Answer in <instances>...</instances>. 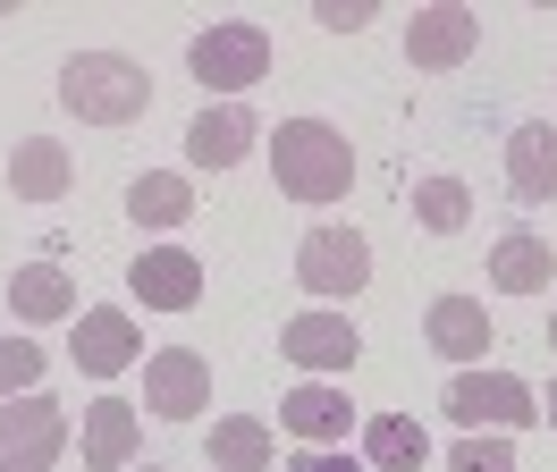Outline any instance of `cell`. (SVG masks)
Returning a JSON list of instances; mask_svg holds the SVG:
<instances>
[{
	"label": "cell",
	"instance_id": "7402d4cb",
	"mask_svg": "<svg viewBox=\"0 0 557 472\" xmlns=\"http://www.w3.org/2000/svg\"><path fill=\"white\" fill-rule=\"evenodd\" d=\"M51 431H69V413L42 397V388H26V397H0V456H9V447H35V438H51Z\"/></svg>",
	"mask_w": 557,
	"mask_h": 472
},
{
	"label": "cell",
	"instance_id": "30bf717a",
	"mask_svg": "<svg viewBox=\"0 0 557 472\" xmlns=\"http://www.w3.org/2000/svg\"><path fill=\"white\" fill-rule=\"evenodd\" d=\"M127 287H136L152 312H195V303H203V262L177 253V245H161V253H144V262L127 270Z\"/></svg>",
	"mask_w": 557,
	"mask_h": 472
},
{
	"label": "cell",
	"instance_id": "4fadbf2b",
	"mask_svg": "<svg viewBox=\"0 0 557 472\" xmlns=\"http://www.w3.org/2000/svg\"><path fill=\"white\" fill-rule=\"evenodd\" d=\"M422 346L448 355V363H482L490 355V312L473 296H440L431 312H422Z\"/></svg>",
	"mask_w": 557,
	"mask_h": 472
},
{
	"label": "cell",
	"instance_id": "9a60e30c",
	"mask_svg": "<svg viewBox=\"0 0 557 472\" xmlns=\"http://www.w3.org/2000/svg\"><path fill=\"white\" fill-rule=\"evenodd\" d=\"M69 186H76L69 144H51V135H26V144L9 152V195H26V202H60Z\"/></svg>",
	"mask_w": 557,
	"mask_h": 472
},
{
	"label": "cell",
	"instance_id": "6da1fadb",
	"mask_svg": "<svg viewBox=\"0 0 557 472\" xmlns=\"http://www.w3.org/2000/svg\"><path fill=\"white\" fill-rule=\"evenodd\" d=\"M271 177H278V195L287 202H347L355 186V144L330 119H278L271 135Z\"/></svg>",
	"mask_w": 557,
	"mask_h": 472
},
{
	"label": "cell",
	"instance_id": "f1b7e54d",
	"mask_svg": "<svg viewBox=\"0 0 557 472\" xmlns=\"http://www.w3.org/2000/svg\"><path fill=\"white\" fill-rule=\"evenodd\" d=\"M541 422H549V431H557V380H549V405H541Z\"/></svg>",
	"mask_w": 557,
	"mask_h": 472
},
{
	"label": "cell",
	"instance_id": "5b68a950",
	"mask_svg": "<svg viewBox=\"0 0 557 472\" xmlns=\"http://www.w3.org/2000/svg\"><path fill=\"white\" fill-rule=\"evenodd\" d=\"M296 278L313 296H363L372 287V236L363 228H313L296 245Z\"/></svg>",
	"mask_w": 557,
	"mask_h": 472
},
{
	"label": "cell",
	"instance_id": "ba28073f",
	"mask_svg": "<svg viewBox=\"0 0 557 472\" xmlns=\"http://www.w3.org/2000/svg\"><path fill=\"white\" fill-rule=\"evenodd\" d=\"M278 355L296 371H347L355 355H363V337H355L347 312H296V321L278 330Z\"/></svg>",
	"mask_w": 557,
	"mask_h": 472
},
{
	"label": "cell",
	"instance_id": "44dd1931",
	"mask_svg": "<svg viewBox=\"0 0 557 472\" xmlns=\"http://www.w3.org/2000/svg\"><path fill=\"white\" fill-rule=\"evenodd\" d=\"M211 464H220V472H271V431H262L253 413L211 422Z\"/></svg>",
	"mask_w": 557,
	"mask_h": 472
},
{
	"label": "cell",
	"instance_id": "484cf974",
	"mask_svg": "<svg viewBox=\"0 0 557 472\" xmlns=\"http://www.w3.org/2000/svg\"><path fill=\"white\" fill-rule=\"evenodd\" d=\"M60 447H69V431L35 438V447H9V456H0V472H51V464H60Z\"/></svg>",
	"mask_w": 557,
	"mask_h": 472
},
{
	"label": "cell",
	"instance_id": "7c38bea8",
	"mask_svg": "<svg viewBox=\"0 0 557 472\" xmlns=\"http://www.w3.org/2000/svg\"><path fill=\"white\" fill-rule=\"evenodd\" d=\"M347 422H355L347 388H321V380H305V388H287V397H278V431H296L305 447H338V438H347Z\"/></svg>",
	"mask_w": 557,
	"mask_h": 472
},
{
	"label": "cell",
	"instance_id": "83f0119b",
	"mask_svg": "<svg viewBox=\"0 0 557 472\" xmlns=\"http://www.w3.org/2000/svg\"><path fill=\"white\" fill-rule=\"evenodd\" d=\"M287 472H363L347 447H305V456H287Z\"/></svg>",
	"mask_w": 557,
	"mask_h": 472
},
{
	"label": "cell",
	"instance_id": "3957f363",
	"mask_svg": "<svg viewBox=\"0 0 557 472\" xmlns=\"http://www.w3.org/2000/svg\"><path fill=\"white\" fill-rule=\"evenodd\" d=\"M186 67L203 76V94H245V85L271 76V34L253 17H220V26H203L186 42Z\"/></svg>",
	"mask_w": 557,
	"mask_h": 472
},
{
	"label": "cell",
	"instance_id": "d6986e66",
	"mask_svg": "<svg viewBox=\"0 0 557 472\" xmlns=\"http://www.w3.org/2000/svg\"><path fill=\"white\" fill-rule=\"evenodd\" d=\"M422 456H431V438H422L414 413H372L363 422V464L372 472H422Z\"/></svg>",
	"mask_w": 557,
	"mask_h": 472
},
{
	"label": "cell",
	"instance_id": "8992f818",
	"mask_svg": "<svg viewBox=\"0 0 557 472\" xmlns=\"http://www.w3.org/2000/svg\"><path fill=\"white\" fill-rule=\"evenodd\" d=\"M482 51V9H465V0H440V9H414L406 17V60L422 76H440V67H465Z\"/></svg>",
	"mask_w": 557,
	"mask_h": 472
},
{
	"label": "cell",
	"instance_id": "4316f807",
	"mask_svg": "<svg viewBox=\"0 0 557 472\" xmlns=\"http://www.w3.org/2000/svg\"><path fill=\"white\" fill-rule=\"evenodd\" d=\"M313 17L330 34H363V26H372V0H313Z\"/></svg>",
	"mask_w": 557,
	"mask_h": 472
},
{
	"label": "cell",
	"instance_id": "603a6c76",
	"mask_svg": "<svg viewBox=\"0 0 557 472\" xmlns=\"http://www.w3.org/2000/svg\"><path fill=\"white\" fill-rule=\"evenodd\" d=\"M414 220L431 236H456L473 220V195H465V177H414Z\"/></svg>",
	"mask_w": 557,
	"mask_h": 472
},
{
	"label": "cell",
	"instance_id": "5bb4252c",
	"mask_svg": "<svg viewBox=\"0 0 557 472\" xmlns=\"http://www.w3.org/2000/svg\"><path fill=\"white\" fill-rule=\"evenodd\" d=\"M253 110H245V101H220V110H203V119H195V127H186V161L195 169H237L245 152H253Z\"/></svg>",
	"mask_w": 557,
	"mask_h": 472
},
{
	"label": "cell",
	"instance_id": "cb8c5ba5",
	"mask_svg": "<svg viewBox=\"0 0 557 472\" xmlns=\"http://www.w3.org/2000/svg\"><path fill=\"white\" fill-rule=\"evenodd\" d=\"M42 371H51V355H42L35 337H9V346H0V397H26V388H42Z\"/></svg>",
	"mask_w": 557,
	"mask_h": 472
},
{
	"label": "cell",
	"instance_id": "f546056e",
	"mask_svg": "<svg viewBox=\"0 0 557 472\" xmlns=\"http://www.w3.org/2000/svg\"><path fill=\"white\" fill-rule=\"evenodd\" d=\"M549 346H557V312H549Z\"/></svg>",
	"mask_w": 557,
	"mask_h": 472
},
{
	"label": "cell",
	"instance_id": "9c48e42d",
	"mask_svg": "<svg viewBox=\"0 0 557 472\" xmlns=\"http://www.w3.org/2000/svg\"><path fill=\"white\" fill-rule=\"evenodd\" d=\"M85 464L94 472H127L136 464V447H144V405H127V397H94L85 405Z\"/></svg>",
	"mask_w": 557,
	"mask_h": 472
},
{
	"label": "cell",
	"instance_id": "2e32d148",
	"mask_svg": "<svg viewBox=\"0 0 557 472\" xmlns=\"http://www.w3.org/2000/svg\"><path fill=\"white\" fill-rule=\"evenodd\" d=\"M9 312H17V321H69L76 312V278L60 262H26V270H9Z\"/></svg>",
	"mask_w": 557,
	"mask_h": 472
},
{
	"label": "cell",
	"instance_id": "7a4b0ae2",
	"mask_svg": "<svg viewBox=\"0 0 557 472\" xmlns=\"http://www.w3.org/2000/svg\"><path fill=\"white\" fill-rule=\"evenodd\" d=\"M60 101H69L85 127H127L152 110V76H144L127 51H76L60 67Z\"/></svg>",
	"mask_w": 557,
	"mask_h": 472
},
{
	"label": "cell",
	"instance_id": "4dcf8cb0",
	"mask_svg": "<svg viewBox=\"0 0 557 472\" xmlns=\"http://www.w3.org/2000/svg\"><path fill=\"white\" fill-rule=\"evenodd\" d=\"M144 472H161V464H144Z\"/></svg>",
	"mask_w": 557,
	"mask_h": 472
},
{
	"label": "cell",
	"instance_id": "52a82bcc",
	"mask_svg": "<svg viewBox=\"0 0 557 472\" xmlns=\"http://www.w3.org/2000/svg\"><path fill=\"white\" fill-rule=\"evenodd\" d=\"M211 405V363L195 346H161L152 363H144V413L152 422H195Z\"/></svg>",
	"mask_w": 557,
	"mask_h": 472
},
{
	"label": "cell",
	"instance_id": "8fae6325",
	"mask_svg": "<svg viewBox=\"0 0 557 472\" xmlns=\"http://www.w3.org/2000/svg\"><path fill=\"white\" fill-rule=\"evenodd\" d=\"M136 355H144V346H136V321H127V312L94 303V312L76 321V371H85V380H119Z\"/></svg>",
	"mask_w": 557,
	"mask_h": 472
},
{
	"label": "cell",
	"instance_id": "d4e9b609",
	"mask_svg": "<svg viewBox=\"0 0 557 472\" xmlns=\"http://www.w3.org/2000/svg\"><path fill=\"white\" fill-rule=\"evenodd\" d=\"M448 472H516V447H507V438L465 431V438L448 447Z\"/></svg>",
	"mask_w": 557,
	"mask_h": 472
},
{
	"label": "cell",
	"instance_id": "e0dca14e",
	"mask_svg": "<svg viewBox=\"0 0 557 472\" xmlns=\"http://www.w3.org/2000/svg\"><path fill=\"white\" fill-rule=\"evenodd\" d=\"M507 186H516L523 202H549L557 195V127H516L507 135Z\"/></svg>",
	"mask_w": 557,
	"mask_h": 472
},
{
	"label": "cell",
	"instance_id": "277c9868",
	"mask_svg": "<svg viewBox=\"0 0 557 472\" xmlns=\"http://www.w3.org/2000/svg\"><path fill=\"white\" fill-rule=\"evenodd\" d=\"M440 413L456 431H516V422H541V397L523 388L516 371H456Z\"/></svg>",
	"mask_w": 557,
	"mask_h": 472
},
{
	"label": "cell",
	"instance_id": "ffe728a7",
	"mask_svg": "<svg viewBox=\"0 0 557 472\" xmlns=\"http://www.w3.org/2000/svg\"><path fill=\"white\" fill-rule=\"evenodd\" d=\"M186 211H195V186H186L177 169H144L136 186H127V220H136V228H177Z\"/></svg>",
	"mask_w": 557,
	"mask_h": 472
},
{
	"label": "cell",
	"instance_id": "ac0fdd59",
	"mask_svg": "<svg viewBox=\"0 0 557 472\" xmlns=\"http://www.w3.org/2000/svg\"><path fill=\"white\" fill-rule=\"evenodd\" d=\"M490 287H498V296H541V287H549V245L532 228L498 236V245H490Z\"/></svg>",
	"mask_w": 557,
	"mask_h": 472
}]
</instances>
